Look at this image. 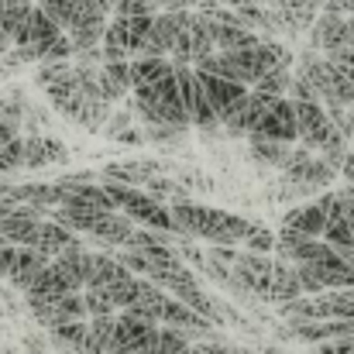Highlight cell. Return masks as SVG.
Returning a JSON list of instances; mask_svg holds the SVG:
<instances>
[{"label":"cell","mask_w":354,"mask_h":354,"mask_svg":"<svg viewBox=\"0 0 354 354\" xmlns=\"http://www.w3.org/2000/svg\"><path fill=\"white\" fill-rule=\"evenodd\" d=\"M172 217H176V227L183 237H203L210 244H224V248H234L244 244L251 234V221L227 214V210H214V207H200L193 200H176L172 207Z\"/></svg>","instance_id":"6da1fadb"},{"label":"cell","mask_w":354,"mask_h":354,"mask_svg":"<svg viewBox=\"0 0 354 354\" xmlns=\"http://www.w3.org/2000/svg\"><path fill=\"white\" fill-rule=\"evenodd\" d=\"M45 93H48L52 107H55L62 118H69L73 124H80V127H86V131H104L107 120H111V107H114V104H107V100L86 93V90L76 83L73 73H69L66 80L45 86Z\"/></svg>","instance_id":"7a4b0ae2"},{"label":"cell","mask_w":354,"mask_h":354,"mask_svg":"<svg viewBox=\"0 0 354 354\" xmlns=\"http://www.w3.org/2000/svg\"><path fill=\"white\" fill-rule=\"evenodd\" d=\"M134 111L141 114L145 127H151V124H169V127H179V131L193 127V118L183 107L176 76H169L155 86H138L134 90Z\"/></svg>","instance_id":"3957f363"},{"label":"cell","mask_w":354,"mask_h":354,"mask_svg":"<svg viewBox=\"0 0 354 354\" xmlns=\"http://www.w3.org/2000/svg\"><path fill=\"white\" fill-rule=\"evenodd\" d=\"M292 104H296V120H299V145L320 155L327 148V141H334L341 134L337 124L330 120L324 104H306V100H292Z\"/></svg>","instance_id":"277c9868"},{"label":"cell","mask_w":354,"mask_h":354,"mask_svg":"<svg viewBox=\"0 0 354 354\" xmlns=\"http://www.w3.org/2000/svg\"><path fill=\"white\" fill-rule=\"evenodd\" d=\"M176 83H179L183 107H186V114L193 118V127H203V131H207V127H221V118H217L214 104L207 100L203 83H200V76H196L193 66H176Z\"/></svg>","instance_id":"5b68a950"},{"label":"cell","mask_w":354,"mask_h":354,"mask_svg":"<svg viewBox=\"0 0 354 354\" xmlns=\"http://www.w3.org/2000/svg\"><path fill=\"white\" fill-rule=\"evenodd\" d=\"M272 100H275V97H265V93L251 90L244 100H237L231 111L221 114V127H224L227 134H237V138H251V134H258V127H261V120H265V114H268Z\"/></svg>","instance_id":"8992f818"},{"label":"cell","mask_w":354,"mask_h":354,"mask_svg":"<svg viewBox=\"0 0 354 354\" xmlns=\"http://www.w3.org/2000/svg\"><path fill=\"white\" fill-rule=\"evenodd\" d=\"M76 292H83V282H80L66 265L52 261V265L35 279V286L24 292V299H28V306H31V303H55V299H66V296H76Z\"/></svg>","instance_id":"52a82bcc"},{"label":"cell","mask_w":354,"mask_h":354,"mask_svg":"<svg viewBox=\"0 0 354 354\" xmlns=\"http://www.w3.org/2000/svg\"><path fill=\"white\" fill-rule=\"evenodd\" d=\"M234 275L237 282L248 289V296H258V299L272 303V275H275V258L272 254L244 251L234 261Z\"/></svg>","instance_id":"ba28073f"},{"label":"cell","mask_w":354,"mask_h":354,"mask_svg":"<svg viewBox=\"0 0 354 354\" xmlns=\"http://www.w3.org/2000/svg\"><path fill=\"white\" fill-rule=\"evenodd\" d=\"M310 48H313V52H324V55H334V52H341V48H354L351 17L320 14L317 24L310 28Z\"/></svg>","instance_id":"9c48e42d"},{"label":"cell","mask_w":354,"mask_h":354,"mask_svg":"<svg viewBox=\"0 0 354 354\" xmlns=\"http://www.w3.org/2000/svg\"><path fill=\"white\" fill-rule=\"evenodd\" d=\"M251 138H272V141H286V145L299 141L296 104H292L289 97H282V100H272V107H268V114H265V120H261L258 134H251Z\"/></svg>","instance_id":"30bf717a"},{"label":"cell","mask_w":354,"mask_h":354,"mask_svg":"<svg viewBox=\"0 0 354 354\" xmlns=\"http://www.w3.org/2000/svg\"><path fill=\"white\" fill-rule=\"evenodd\" d=\"M31 313H35V320L45 330H55V327H66V324H76V320H86L90 317L83 292L66 296V299H55V303H31Z\"/></svg>","instance_id":"8fae6325"},{"label":"cell","mask_w":354,"mask_h":354,"mask_svg":"<svg viewBox=\"0 0 354 354\" xmlns=\"http://www.w3.org/2000/svg\"><path fill=\"white\" fill-rule=\"evenodd\" d=\"M80 244V237H76V231H69V227H62V224H55V221H41L38 224V231H35V237H31V251H41V254H62V251H69V248H76Z\"/></svg>","instance_id":"7c38bea8"},{"label":"cell","mask_w":354,"mask_h":354,"mask_svg":"<svg viewBox=\"0 0 354 354\" xmlns=\"http://www.w3.org/2000/svg\"><path fill=\"white\" fill-rule=\"evenodd\" d=\"M196 76H200V83H203V93H207V100L214 104L217 118H221L224 111H231L237 100H244V97H248V86H241V83L221 80V76H210V73H196Z\"/></svg>","instance_id":"4fadbf2b"},{"label":"cell","mask_w":354,"mask_h":354,"mask_svg":"<svg viewBox=\"0 0 354 354\" xmlns=\"http://www.w3.org/2000/svg\"><path fill=\"white\" fill-rule=\"evenodd\" d=\"M282 227L299 231V234H306V237H324V231H327V214H324V207L317 200L313 203H299V207H292L282 217Z\"/></svg>","instance_id":"5bb4252c"},{"label":"cell","mask_w":354,"mask_h":354,"mask_svg":"<svg viewBox=\"0 0 354 354\" xmlns=\"http://www.w3.org/2000/svg\"><path fill=\"white\" fill-rule=\"evenodd\" d=\"M207 21H210L217 52H241V48H251V45L261 41V38H258L251 28H244V24H227V21H217V17H210V14H207Z\"/></svg>","instance_id":"9a60e30c"},{"label":"cell","mask_w":354,"mask_h":354,"mask_svg":"<svg viewBox=\"0 0 354 354\" xmlns=\"http://www.w3.org/2000/svg\"><path fill=\"white\" fill-rule=\"evenodd\" d=\"M69 148L55 138H24V169H45L55 162H66Z\"/></svg>","instance_id":"2e32d148"},{"label":"cell","mask_w":354,"mask_h":354,"mask_svg":"<svg viewBox=\"0 0 354 354\" xmlns=\"http://www.w3.org/2000/svg\"><path fill=\"white\" fill-rule=\"evenodd\" d=\"M162 324H165V327H176V330H186V334H193V330H200V334H210V330L217 327V324H210L207 317H200L193 306H186V303L172 299V296H169V303H165Z\"/></svg>","instance_id":"e0dca14e"},{"label":"cell","mask_w":354,"mask_h":354,"mask_svg":"<svg viewBox=\"0 0 354 354\" xmlns=\"http://www.w3.org/2000/svg\"><path fill=\"white\" fill-rule=\"evenodd\" d=\"M59 35H66L41 7H35L31 10V17H28V24H24V31L14 38V48H28V45H41V41H52V38H59Z\"/></svg>","instance_id":"ac0fdd59"},{"label":"cell","mask_w":354,"mask_h":354,"mask_svg":"<svg viewBox=\"0 0 354 354\" xmlns=\"http://www.w3.org/2000/svg\"><path fill=\"white\" fill-rule=\"evenodd\" d=\"M100 93L107 104H118L120 97L134 93L131 86V62H104L100 66Z\"/></svg>","instance_id":"d6986e66"},{"label":"cell","mask_w":354,"mask_h":354,"mask_svg":"<svg viewBox=\"0 0 354 354\" xmlns=\"http://www.w3.org/2000/svg\"><path fill=\"white\" fill-rule=\"evenodd\" d=\"M306 292H303V282H299V272H296V265H289V261H275V275H272V303H296V299H303Z\"/></svg>","instance_id":"ffe728a7"},{"label":"cell","mask_w":354,"mask_h":354,"mask_svg":"<svg viewBox=\"0 0 354 354\" xmlns=\"http://www.w3.org/2000/svg\"><path fill=\"white\" fill-rule=\"evenodd\" d=\"M169 76H176V66L169 62V59H131V86L138 90V86H155V83H162V80H169Z\"/></svg>","instance_id":"44dd1931"},{"label":"cell","mask_w":354,"mask_h":354,"mask_svg":"<svg viewBox=\"0 0 354 354\" xmlns=\"http://www.w3.org/2000/svg\"><path fill=\"white\" fill-rule=\"evenodd\" d=\"M248 155L254 162H261L265 169H286L289 155H292V145L286 141H272V138H248Z\"/></svg>","instance_id":"7402d4cb"},{"label":"cell","mask_w":354,"mask_h":354,"mask_svg":"<svg viewBox=\"0 0 354 354\" xmlns=\"http://www.w3.org/2000/svg\"><path fill=\"white\" fill-rule=\"evenodd\" d=\"M48 334H52V344L62 354H86V341H90V324H86V320L55 327V330H48Z\"/></svg>","instance_id":"603a6c76"},{"label":"cell","mask_w":354,"mask_h":354,"mask_svg":"<svg viewBox=\"0 0 354 354\" xmlns=\"http://www.w3.org/2000/svg\"><path fill=\"white\" fill-rule=\"evenodd\" d=\"M114 330H118V317H90L86 354H111L114 351Z\"/></svg>","instance_id":"cb8c5ba5"},{"label":"cell","mask_w":354,"mask_h":354,"mask_svg":"<svg viewBox=\"0 0 354 354\" xmlns=\"http://www.w3.org/2000/svg\"><path fill=\"white\" fill-rule=\"evenodd\" d=\"M254 90L265 93V97H275V100L289 97V90H292V69H275V73H268L261 83H254Z\"/></svg>","instance_id":"d4e9b609"},{"label":"cell","mask_w":354,"mask_h":354,"mask_svg":"<svg viewBox=\"0 0 354 354\" xmlns=\"http://www.w3.org/2000/svg\"><path fill=\"white\" fill-rule=\"evenodd\" d=\"M31 10H35V3H14V7H0V28H3L10 38H17V35L24 31V24H28Z\"/></svg>","instance_id":"484cf974"},{"label":"cell","mask_w":354,"mask_h":354,"mask_svg":"<svg viewBox=\"0 0 354 354\" xmlns=\"http://www.w3.org/2000/svg\"><path fill=\"white\" fill-rule=\"evenodd\" d=\"M189 351V334L176 330V327H162L158 334V354H183Z\"/></svg>","instance_id":"4316f807"},{"label":"cell","mask_w":354,"mask_h":354,"mask_svg":"<svg viewBox=\"0 0 354 354\" xmlns=\"http://www.w3.org/2000/svg\"><path fill=\"white\" fill-rule=\"evenodd\" d=\"M248 251H254V254H272L275 248H279V234H272L268 227H261V224H254L251 227V234H248Z\"/></svg>","instance_id":"83f0119b"},{"label":"cell","mask_w":354,"mask_h":354,"mask_svg":"<svg viewBox=\"0 0 354 354\" xmlns=\"http://www.w3.org/2000/svg\"><path fill=\"white\" fill-rule=\"evenodd\" d=\"M289 100H306V104H324L320 100V93H317V86H313V80L306 76V73H292V90H289Z\"/></svg>","instance_id":"f1b7e54d"},{"label":"cell","mask_w":354,"mask_h":354,"mask_svg":"<svg viewBox=\"0 0 354 354\" xmlns=\"http://www.w3.org/2000/svg\"><path fill=\"white\" fill-rule=\"evenodd\" d=\"M17 169H24V138H17L7 148H0V176L17 172Z\"/></svg>","instance_id":"f546056e"},{"label":"cell","mask_w":354,"mask_h":354,"mask_svg":"<svg viewBox=\"0 0 354 354\" xmlns=\"http://www.w3.org/2000/svg\"><path fill=\"white\" fill-rule=\"evenodd\" d=\"M83 299H86V313H90V317H118L120 313L100 289H83Z\"/></svg>","instance_id":"4dcf8cb0"},{"label":"cell","mask_w":354,"mask_h":354,"mask_svg":"<svg viewBox=\"0 0 354 354\" xmlns=\"http://www.w3.org/2000/svg\"><path fill=\"white\" fill-rule=\"evenodd\" d=\"M114 17H155V3L151 0H118Z\"/></svg>","instance_id":"1f68e13d"},{"label":"cell","mask_w":354,"mask_h":354,"mask_svg":"<svg viewBox=\"0 0 354 354\" xmlns=\"http://www.w3.org/2000/svg\"><path fill=\"white\" fill-rule=\"evenodd\" d=\"M145 134H148V141H158V145H179L186 138V131L169 127V124H151V127H145Z\"/></svg>","instance_id":"d6a6232c"},{"label":"cell","mask_w":354,"mask_h":354,"mask_svg":"<svg viewBox=\"0 0 354 354\" xmlns=\"http://www.w3.org/2000/svg\"><path fill=\"white\" fill-rule=\"evenodd\" d=\"M317 354H354V337H341V341H324V344H317Z\"/></svg>","instance_id":"836d02e7"},{"label":"cell","mask_w":354,"mask_h":354,"mask_svg":"<svg viewBox=\"0 0 354 354\" xmlns=\"http://www.w3.org/2000/svg\"><path fill=\"white\" fill-rule=\"evenodd\" d=\"M127 127H131V114H111L107 127H104V134H111V138H120V134H124Z\"/></svg>","instance_id":"e575fe53"},{"label":"cell","mask_w":354,"mask_h":354,"mask_svg":"<svg viewBox=\"0 0 354 354\" xmlns=\"http://www.w3.org/2000/svg\"><path fill=\"white\" fill-rule=\"evenodd\" d=\"M210 258H217V261H224V265H231L234 268V261L241 258L234 248H224V244H214V251H210Z\"/></svg>","instance_id":"d590c367"},{"label":"cell","mask_w":354,"mask_h":354,"mask_svg":"<svg viewBox=\"0 0 354 354\" xmlns=\"http://www.w3.org/2000/svg\"><path fill=\"white\" fill-rule=\"evenodd\" d=\"M118 141H124V145H141V141H148V134H145V127H141V131H138V127H127Z\"/></svg>","instance_id":"8d00e7d4"},{"label":"cell","mask_w":354,"mask_h":354,"mask_svg":"<svg viewBox=\"0 0 354 354\" xmlns=\"http://www.w3.org/2000/svg\"><path fill=\"white\" fill-rule=\"evenodd\" d=\"M10 141H17V134H14V124H10V120H0V148H7Z\"/></svg>","instance_id":"74e56055"},{"label":"cell","mask_w":354,"mask_h":354,"mask_svg":"<svg viewBox=\"0 0 354 354\" xmlns=\"http://www.w3.org/2000/svg\"><path fill=\"white\" fill-rule=\"evenodd\" d=\"M155 7H165V10H186L189 3H196V0H151Z\"/></svg>","instance_id":"f35d334b"},{"label":"cell","mask_w":354,"mask_h":354,"mask_svg":"<svg viewBox=\"0 0 354 354\" xmlns=\"http://www.w3.org/2000/svg\"><path fill=\"white\" fill-rule=\"evenodd\" d=\"M251 3H258V0H217V7H231V10H244Z\"/></svg>","instance_id":"ab89813d"},{"label":"cell","mask_w":354,"mask_h":354,"mask_svg":"<svg viewBox=\"0 0 354 354\" xmlns=\"http://www.w3.org/2000/svg\"><path fill=\"white\" fill-rule=\"evenodd\" d=\"M10 48H14V38H10V35L0 28V52H10Z\"/></svg>","instance_id":"60d3db41"},{"label":"cell","mask_w":354,"mask_h":354,"mask_svg":"<svg viewBox=\"0 0 354 354\" xmlns=\"http://www.w3.org/2000/svg\"><path fill=\"white\" fill-rule=\"evenodd\" d=\"M24 348H28V354H48L45 348H41V341H31V337L24 341Z\"/></svg>","instance_id":"b9f144b4"},{"label":"cell","mask_w":354,"mask_h":354,"mask_svg":"<svg viewBox=\"0 0 354 354\" xmlns=\"http://www.w3.org/2000/svg\"><path fill=\"white\" fill-rule=\"evenodd\" d=\"M14 3H35V0H0V7H14Z\"/></svg>","instance_id":"7bdbcfd3"},{"label":"cell","mask_w":354,"mask_h":354,"mask_svg":"<svg viewBox=\"0 0 354 354\" xmlns=\"http://www.w3.org/2000/svg\"><path fill=\"white\" fill-rule=\"evenodd\" d=\"M258 3H261V7H275V0H258Z\"/></svg>","instance_id":"ee69618b"},{"label":"cell","mask_w":354,"mask_h":354,"mask_svg":"<svg viewBox=\"0 0 354 354\" xmlns=\"http://www.w3.org/2000/svg\"><path fill=\"white\" fill-rule=\"evenodd\" d=\"M3 296H7V292H3V286H0V303H3Z\"/></svg>","instance_id":"f6af8a7d"},{"label":"cell","mask_w":354,"mask_h":354,"mask_svg":"<svg viewBox=\"0 0 354 354\" xmlns=\"http://www.w3.org/2000/svg\"><path fill=\"white\" fill-rule=\"evenodd\" d=\"M351 28H354V14H351Z\"/></svg>","instance_id":"bcb514c9"},{"label":"cell","mask_w":354,"mask_h":354,"mask_svg":"<svg viewBox=\"0 0 354 354\" xmlns=\"http://www.w3.org/2000/svg\"><path fill=\"white\" fill-rule=\"evenodd\" d=\"M351 151H354V138H351Z\"/></svg>","instance_id":"7dc6e473"},{"label":"cell","mask_w":354,"mask_h":354,"mask_svg":"<svg viewBox=\"0 0 354 354\" xmlns=\"http://www.w3.org/2000/svg\"><path fill=\"white\" fill-rule=\"evenodd\" d=\"M38 3H41V0H38Z\"/></svg>","instance_id":"c3c4849f"}]
</instances>
